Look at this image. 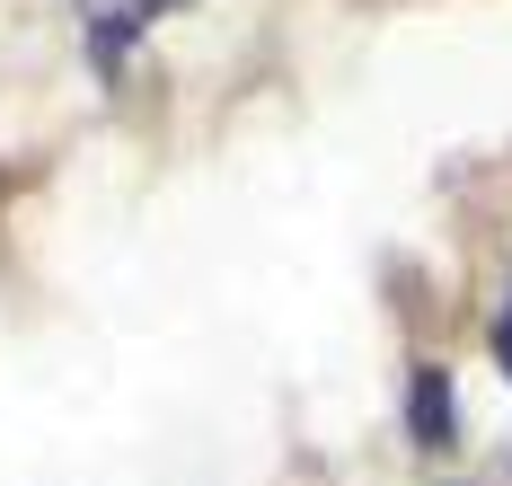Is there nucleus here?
<instances>
[{"label": "nucleus", "instance_id": "2", "mask_svg": "<svg viewBox=\"0 0 512 486\" xmlns=\"http://www.w3.org/2000/svg\"><path fill=\"white\" fill-rule=\"evenodd\" d=\"M495 363H504V380H512V301H504V319H495Z\"/></svg>", "mask_w": 512, "mask_h": 486}, {"label": "nucleus", "instance_id": "1", "mask_svg": "<svg viewBox=\"0 0 512 486\" xmlns=\"http://www.w3.org/2000/svg\"><path fill=\"white\" fill-rule=\"evenodd\" d=\"M407 442L415 451H451L460 442V407H451V372L442 363H415L407 372Z\"/></svg>", "mask_w": 512, "mask_h": 486}]
</instances>
